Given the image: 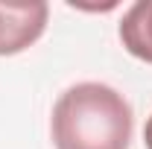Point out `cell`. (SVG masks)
<instances>
[{
    "instance_id": "1",
    "label": "cell",
    "mask_w": 152,
    "mask_h": 149,
    "mask_svg": "<svg viewBox=\"0 0 152 149\" xmlns=\"http://www.w3.org/2000/svg\"><path fill=\"white\" fill-rule=\"evenodd\" d=\"M134 114L123 93L105 82H76L58 93L50 137L56 149H129Z\"/></svg>"
},
{
    "instance_id": "2",
    "label": "cell",
    "mask_w": 152,
    "mask_h": 149,
    "mask_svg": "<svg viewBox=\"0 0 152 149\" xmlns=\"http://www.w3.org/2000/svg\"><path fill=\"white\" fill-rule=\"evenodd\" d=\"M50 6L44 0H0V56H18L47 29Z\"/></svg>"
},
{
    "instance_id": "3",
    "label": "cell",
    "mask_w": 152,
    "mask_h": 149,
    "mask_svg": "<svg viewBox=\"0 0 152 149\" xmlns=\"http://www.w3.org/2000/svg\"><path fill=\"white\" fill-rule=\"evenodd\" d=\"M117 35L129 56L152 64V0H137L126 9Z\"/></svg>"
},
{
    "instance_id": "4",
    "label": "cell",
    "mask_w": 152,
    "mask_h": 149,
    "mask_svg": "<svg viewBox=\"0 0 152 149\" xmlns=\"http://www.w3.org/2000/svg\"><path fill=\"white\" fill-rule=\"evenodd\" d=\"M143 143L146 149H152V114L146 117V126H143Z\"/></svg>"
}]
</instances>
